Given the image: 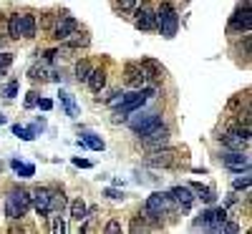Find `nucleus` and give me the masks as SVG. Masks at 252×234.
Listing matches in <instances>:
<instances>
[{"label":"nucleus","mask_w":252,"mask_h":234,"mask_svg":"<svg viewBox=\"0 0 252 234\" xmlns=\"http://www.w3.org/2000/svg\"><path fill=\"white\" fill-rule=\"evenodd\" d=\"M35 106H38L40 111H51V109H53V101H51V98H38Z\"/></svg>","instance_id":"obj_37"},{"label":"nucleus","mask_w":252,"mask_h":234,"mask_svg":"<svg viewBox=\"0 0 252 234\" xmlns=\"http://www.w3.org/2000/svg\"><path fill=\"white\" fill-rule=\"evenodd\" d=\"M10 66H13V53L0 51V71H8Z\"/></svg>","instance_id":"obj_30"},{"label":"nucleus","mask_w":252,"mask_h":234,"mask_svg":"<svg viewBox=\"0 0 252 234\" xmlns=\"http://www.w3.org/2000/svg\"><path fill=\"white\" fill-rule=\"evenodd\" d=\"M73 166H78V169H91V161H89V159L76 156V159H73Z\"/></svg>","instance_id":"obj_39"},{"label":"nucleus","mask_w":252,"mask_h":234,"mask_svg":"<svg viewBox=\"0 0 252 234\" xmlns=\"http://www.w3.org/2000/svg\"><path fill=\"white\" fill-rule=\"evenodd\" d=\"M0 123H5V116L3 114H0Z\"/></svg>","instance_id":"obj_44"},{"label":"nucleus","mask_w":252,"mask_h":234,"mask_svg":"<svg viewBox=\"0 0 252 234\" xmlns=\"http://www.w3.org/2000/svg\"><path fill=\"white\" fill-rule=\"evenodd\" d=\"M141 139V144L146 146V148H161V146H166L169 144V129H166L164 123H159V126H154L152 131H146L144 136H139Z\"/></svg>","instance_id":"obj_9"},{"label":"nucleus","mask_w":252,"mask_h":234,"mask_svg":"<svg viewBox=\"0 0 252 234\" xmlns=\"http://www.w3.org/2000/svg\"><path fill=\"white\" fill-rule=\"evenodd\" d=\"M189 189L194 191V199H202L204 204H215L217 202V191L212 186H202V184H189Z\"/></svg>","instance_id":"obj_19"},{"label":"nucleus","mask_w":252,"mask_h":234,"mask_svg":"<svg viewBox=\"0 0 252 234\" xmlns=\"http://www.w3.org/2000/svg\"><path fill=\"white\" fill-rule=\"evenodd\" d=\"M10 166H13V172H15L20 179H31V176H35V166H33V164H23L20 159H13Z\"/></svg>","instance_id":"obj_21"},{"label":"nucleus","mask_w":252,"mask_h":234,"mask_svg":"<svg viewBox=\"0 0 252 234\" xmlns=\"http://www.w3.org/2000/svg\"><path fill=\"white\" fill-rule=\"evenodd\" d=\"M174 199L169 191H154V194L146 199V206H144V219H149V222H161L164 214H169V211L174 209Z\"/></svg>","instance_id":"obj_3"},{"label":"nucleus","mask_w":252,"mask_h":234,"mask_svg":"<svg viewBox=\"0 0 252 234\" xmlns=\"http://www.w3.org/2000/svg\"><path fill=\"white\" fill-rule=\"evenodd\" d=\"M129 121V126H131V131L136 134V136H144L146 131H152L154 126H159L161 123V116L159 114H154V111H134V118H126Z\"/></svg>","instance_id":"obj_8"},{"label":"nucleus","mask_w":252,"mask_h":234,"mask_svg":"<svg viewBox=\"0 0 252 234\" xmlns=\"http://www.w3.org/2000/svg\"><path fill=\"white\" fill-rule=\"evenodd\" d=\"M103 197H109V199H114V202H119V199H124V191H119V189H114V186H109V189H103Z\"/></svg>","instance_id":"obj_32"},{"label":"nucleus","mask_w":252,"mask_h":234,"mask_svg":"<svg viewBox=\"0 0 252 234\" xmlns=\"http://www.w3.org/2000/svg\"><path fill=\"white\" fill-rule=\"evenodd\" d=\"M139 66L144 68V76H146V81H154V83H159V81H164V66L157 60V58H141V63Z\"/></svg>","instance_id":"obj_15"},{"label":"nucleus","mask_w":252,"mask_h":234,"mask_svg":"<svg viewBox=\"0 0 252 234\" xmlns=\"http://www.w3.org/2000/svg\"><path fill=\"white\" fill-rule=\"evenodd\" d=\"M0 30H8V18H3V13H0Z\"/></svg>","instance_id":"obj_43"},{"label":"nucleus","mask_w":252,"mask_h":234,"mask_svg":"<svg viewBox=\"0 0 252 234\" xmlns=\"http://www.w3.org/2000/svg\"><path fill=\"white\" fill-rule=\"evenodd\" d=\"M68 209H71V219H76V222H86V219H89V217H86V214H89V206H86V202H83L81 197L73 199Z\"/></svg>","instance_id":"obj_20"},{"label":"nucleus","mask_w":252,"mask_h":234,"mask_svg":"<svg viewBox=\"0 0 252 234\" xmlns=\"http://www.w3.org/2000/svg\"><path fill=\"white\" fill-rule=\"evenodd\" d=\"M134 5H136V0H116V8H119V10H124V13L134 10Z\"/></svg>","instance_id":"obj_33"},{"label":"nucleus","mask_w":252,"mask_h":234,"mask_svg":"<svg viewBox=\"0 0 252 234\" xmlns=\"http://www.w3.org/2000/svg\"><path fill=\"white\" fill-rule=\"evenodd\" d=\"M3 206H5V217L8 219H23L31 211V191H26L23 186H13L8 191Z\"/></svg>","instance_id":"obj_2"},{"label":"nucleus","mask_w":252,"mask_h":234,"mask_svg":"<svg viewBox=\"0 0 252 234\" xmlns=\"http://www.w3.org/2000/svg\"><path fill=\"white\" fill-rule=\"evenodd\" d=\"M53 232L56 234H66V222H63L61 217H53Z\"/></svg>","instance_id":"obj_35"},{"label":"nucleus","mask_w":252,"mask_h":234,"mask_svg":"<svg viewBox=\"0 0 252 234\" xmlns=\"http://www.w3.org/2000/svg\"><path fill=\"white\" fill-rule=\"evenodd\" d=\"M73 73H76V81H78V83H86V78H89V73H91V63H89V60H78Z\"/></svg>","instance_id":"obj_26"},{"label":"nucleus","mask_w":252,"mask_h":234,"mask_svg":"<svg viewBox=\"0 0 252 234\" xmlns=\"http://www.w3.org/2000/svg\"><path fill=\"white\" fill-rule=\"evenodd\" d=\"M121 98H124V91H116L114 98H109V106H114V109H116V106L121 103Z\"/></svg>","instance_id":"obj_42"},{"label":"nucleus","mask_w":252,"mask_h":234,"mask_svg":"<svg viewBox=\"0 0 252 234\" xmlns=\"http://www.w3.org/2000/svg\"><path fill=\"white\" fill-rule=\"evenodd\" d=\"M31 206L38 211V217H48L51 214V189L48 186H38L31 191Z\"/></svg>","instance_id":"obj_10"},{"label":"nucleus","mask_w":252,"mask_h":234,"mask_svg":"<svg viewBox=\"0 0 252 234\" xmlns=\"http://www.w3.org/2000/svg\"><path fill=\"white\" fill-rule=\"evenodd\" d=\"M220 141H222V146L232 148V151H247V146H250V126L235 123L232 129L220 136Z\"/></svg>","instance_id":"obj_6"},{"label":"nucleus","mask_w":252,"mask_h":234,"mask_svg":"<svg viewBox=\"0 0 252 234\" xmlns=\"http://www.w3.org/2000/svg\"><path fill=\"white\" fill-rule=\"evenodd\" d=\"M250 184H252V179H250V172H245V176H237L235 181H232V189H250Z\"/></svg>","instance_id":"obj_29"},{"label":"nucleus","mask_w":252,"mask_h":234,"mask_svg":"<svg viewBox=\"0 0 252 234\" xmlns=\"http://www.w3.org/2000/svg\"><path fill=\"white\" fill-rule=\"evenodd\" d=\"M144 229H146V224H144V217L139 214V217L131 222V232H144Z\"/></svg>","instance_id":"obj_38"},{"label":"nucleus","mask_w":252,"mask_h":234,"mask_svg":"<svg viewBox=\"0 0 252 234\" xmlns=\"http://www.w3.org/2000/svg\"><path fill=\"white\" fill-rule=\"evenodd\" d=\"M146 161V166H157V169H166V166H174V161H177V151H172V148H166V146H161V148H154V151L144 159Z\"/></svg>","instance_id":"obj_12"},{"label":"nucleus","mask_w":252,"mask_h":234,"mask_svg":"<svg viewBox=\"0 0 252 234\" xmlns=\"http://www.w3.org/2000/svg\"><path fill=\"white\" fill-rule=\"evenodd\" d=\"M222 232H232V234H237V232H240V227H237L235 222H227V219H224V224H222Z\"/></svg>","instance_id":"obj_40"},{"label":"nucleus","mask_w":252,"mask_h":234,"mask_svg":"<svg viewBox=\"0 0 252 234\" xmlns=\"http://www.w3.org/2000/svg\"><path fill=\"white\" fill-rule=\"evenodd\" d=\"M63 206H66L63 189H51V211H63Z\"/></svg>","instance_id":"obj_25"},{"label":"nucleus","mask_w":252,"mask_h":234,"mask_svg":"<svg viewBox=\"0 0 252 234\" xmlns=\"http://www.w3.org/2000/svg\"><path fill=\"white\" fill-rule=\"evenodd\" d=\"M222 164L229 169V172H250V156L245 151H232V148H227V151L222 154Z\"/></svg>","instance_id":"obj_11"},{"label":"nucleus","mask_w":252,"mask_h":234,"mask_svg":"<svg viewBox=\"0 0 252 234\" xmlns=\"http://www.w3.org/2000/svg\"><path fill=\"white\" fill-rule=\"evenodd\" d=\"M89 43H91V38H89L86 33H78V28L66 38V46H71V48H86Z\"/></svg>","instance_id":"obj_23"},{"label":"nucleus","mask_w":252,"mask_h":234,"mask_svg":"<svg viewBox=\"0 0 252 234\" xmlns=\"http://www.w3.org/2000/svg\"><path fill=\"white\" fill-rule=\"evenodd\" d=\"M103 232H106V234H116V232H121V224L119 222H109Z\"/></svg>","instance_id":"obj_41"},{"label":"nucleus","mask_w":252,"mask_h":234,"mask_svg":"<svg viewBox=\"0 0 252 234\" xmlns=\"http://www.w3.org/2000/svg\"><path fill=\"white\" fill-rule=\"evenodd\" d=\"M3 96H5V98H15V96H18V81L5 83V86H3Z\"/></svg>","instance_id":"obj_31"},{"label":"nucleus","mask_w":252,"mask_h":234,"mask_svg":"<svg viewBox=\"0 0 252 234\" xmlns=\"http://www.w3.org/2000/svg\"><path fill=\"white\" fill-rule=\"evenodd\" d=\"M124 83L129 88H141L146 83L144 68L139 66V63H126V66H124Z\"/></svg>","instance_id":"obj_14"},{"label":"nucleus","mask_w":252,"mask_h":234,"mask_svg":"<svg viewBox=\"0 0 252 234\" xmlns=\"http://www.w3.org/2000/svg\"><path fill=\"white\" fill-rule=\"evenodd\" d=\"M35 28H38V20L35 15L31 13H13L8 18V35L13 40H20V38H33L35 35Z\"/></svg>","instance_id":"obj_4"},{"label":"nucleus","mask_w":252,"mask_h":234,"mask_svg":"<svg viewBox=\"0 0 252 234\" xmlns=\"http://www.w3.org/2000/svg\"><path fill=\"white\" fill-rule=\"evenodd\" d=\"M157 30L166 38V40H172L179 30V15L177 10L172 8V3H161L157 8Z\"/></svg>","instance_id":"obj_5"},{"label":"nucleus","mask_w":252,"mask_h":234,"mask_svg":"<svg viewBox=\"0 0 252 234\" xmlns=\"http://www.w3.org/2000/svg\"><path fill=\"white\" fill-rule=\"evenodd\" d=\"M152 96H157V91L154 88H136L134 93H124V98H121V103L116 106V114H114V121L119 123V121H126L136 109H144V103L149 101Z\"/></svg>","instance_id":"obj_1"},{"label":"nucleus","mask_w":252,"mask_h":234,"mask_svg":"<svg viewBox=\"0 0 252 234\" xmlns=\"http://www.w3.org/2000/svg\"><path fill=\"white\" fill-rule=\"evenodd\" d=\"M134 13H136L134 26H136L139 30H144V33L157 30V8L149 3V0H144L141 5H134Z\"/></svg>","instance_id":"obj_7"},{"label":"nucleus","mask_w":252,"mask_h":234,"mask_svg":"<svg viewBox=\"0 0 252 234\" xmlns=\"http://www.w3.org/2000/svg\"><path fill=\"white\" fill-rule=\"evenodd\" d=\"M86 83H89V88H91L94 93H101L103 86H106V71H103V68H91Z\"/></svg>","instance_id":"obj_18"},{"label":"nucleus","mask_w":252,"mask_h":234,"mask_svg":"<svg viewBox=\"0 0 252 234\" xmlns=\"http://www.w3.org/2000/svg\"><path fill=\"white\" fill-rule=\"evenodd\" d=\"M169 194H172V199H174L184 211L192 206V202H194V191L189 189V186H172V189H169Z\"/></svg>","instance_id":"obj_17"},{"label":"nucleus","mask_w":252,"mask_h":234,"mask_svg":"<svg viewBox=\"0 0 252 234\" xmlns=\"http://www.w3.org/2000/svg\"><path fill=\"white\" fill-rule=\"evenodd\" d=\"M0 172H3V166H0Z\"/></svg>","instance_id":"obj_46"},{"label":"nucleus","mask_w":252,"mask_h":234,"mask_svg":"<svg viewBox=\"0 0 252 234\" xmlns=\"http://www.w3.org/2000/svg\"><path fill=\"white\" fill-rule=\"evenodd\" d=\"M0 78H3V71H0Z\"/></svg>","instance_id":"obj_45"},{"label":"nucleus","mask_w":252,"mask_h":234,"mask_svg":"<svg viewBox=\"0 0 252 234\" xmlns=\"http://www.w3.org/2000/svg\"><path fill=\"white\" fill-rule=\"evenodd\" d=\"M229 28L232 30H240V33H250L252 30V13L250 8H242L232 15V20H229Z\"/></svg>","instance_id":"obj_16"},{"label":"nucleus","mask_w":252,"mask_h":234,"mask_svg":"<svg viewBox=\"0 0 252 234\" xmlns=\"http://www.w3.org/2000/svg\"><path fill=\"white\" fill-rule=\"evenodd\" d=\"M38 91H28V96H26V109H33V106L38 103Z\"/></svg>","instance_id":"obj_36"},{"label":"nucleus","mask_w":252,"mask_h":234,"mask_svg":"<svg viewBox=\"0 0 252 234\" xmlns=\"http://www.w3.org/2000/svg\"><path fill=\"white\" fill-rule=\"evenodd\" d=\"M13 134H15L18 139H23V141H33V139H35V131H33V126H31V129H26V126L15 123V126H13Z\"/></svg>","instance_id":"obj_27"},{"label":"nucleus","mask_w":252,"mask_h":234,"mask_svg":"<svg viewBox=\"0 0 252 234\" xmlns=\"http://www.w3.org/2000/svg\"><path fill=\"white\" fill-rule=\"evenodd\" d=\"M53 23H56V15H43V20H40V28L43 30H53Z\"/></svg>","instance_id":"obj_34"},{"label":"nucleus","mask_w":252,"mask_h":234,"mask_svg":"<svg viewBox=\"0 0 252 234\" xmlns=\"http://www.w3.org/2000/svg\"><path fill=\"white\" fill-rule=\"evenodd\" d=\"M76 28H78V23H76L73 15H56V23H53V30H51V33H53L58 40H66Z\"/></svg>","instance_id":"obj_13"},{"label":"nucleus","mask_w":252,"mask_h":234,"mask_svg":"<svg viewBox=\"0 0 252 234\" xmlns=\"http://www.w3.org/2000/svg\"><path fill=\"white\" fill-rule=\"evenodd\" d=\"M28 78H33V81H46V78H48L46 66H33V68L28 71Z\"/></svg>","instance_id":"obj_28"},{"label":"nucleus","mask_w":252,"mask_h":234,"mask_svg":"<svg viewBox=\"0 0 252 234\" xmlns=\"http://www.w3.org/2000/svg\"><path fill=\"white\" fill-rule=\"evenodd\" d=\"M58 96H61V103H63V109H66V114H68L71 118H76V116H78V103H76V98H73L68 91H61Z\"/></svg>","instance_id":"obj_22"},{"label":"nucleus","mask_w":252,"mask_h":234,"mask_svg":"<svg viewBox=\"0 0 252 234\" xmlns=\"http://www.w3.org/2000/svg\"><path fill=\"white\" fill-rule=\"evenodd\" d=\"M81 144H83V146H89V148H94V151H103V148H106L103 139H101V136H96V134H91V131H86V134H83Z\"/></svg>","instance_id":"obj_24"}]
</instances>
